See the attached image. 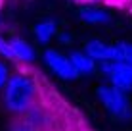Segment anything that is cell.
Returning <instances> with one entry per match:
<instances>
[{
    "label": "cell",
    "instance_id": "obj_1",
    "mask_svg": "<svg viewBox=\"0 0 132 131\" xmlns=\"http://www.w3.org/2000/svg\"><path fill=\"white\" fill-rule=\"evenodd\" d=\"M4 93V106L8 112L23 116L36 104L38 96V85L27 73H13L8 77L2 89Z\"/></svg>",
    "mask_w": 132,
    "mask_h": 131
},
{
    "label": "cell",
    "instance_id": "obj_5",
    "mask_svg": "<svg viewBox=\"0 0 132 131\" xmlns=\"http://www.w3.org/2000/svg\"><path fill=\"white\" fill-rule=\"evenodd\" d=\"M84 52L88 54L92 60L100 62H111L113 60V44H107L100 39H90L84 44Z\"/></svg>",
    "mask_w": 132,
    "mask_h": 131
},
{
    "label": "cell",
    "instance_id": "obj_9",
    "mask_svg": "<svg viewBox=\"0 0 132 131\" xmlns=\"http://www.w3.org/2000/svg\"><path fill=\"white\" fill-rule=\"evenodd\" d=\"M33 35L40 44H48L50 40L57 35V23L54 19H42V21H38V23L35 25Z\"/></svg>",
    "mask_w": 132,
    "mask_h": 131
},
{
    "label": "cell",
    "instance_id": "obj_7",
    "mask_svg": "<svg viewBox=\"0 0 132 131\" xmlns=\"http://www.w3.org/2000/svg\"><path fill=\"white\" fill-rule=\"evenodd\" d=\"M10 46H12V52H13V58L15 62H23V64H31L35 60V48L27 43L25 39H19V37H13L10 39Z\"/></svg>",
    "mask_w": 132,
    "mask_h": 131
},
{
    "label": "cell",
    "instance_id": "obj_12",
    "mask_svg": "<svg viewBox=\"0 0 132 131\" xmlns=\"http://www.w3.org/2000/svg\"><path fill=\"white\" fill-rule=\"evenodd\" d=\"M10 131H38V129L33 127L27 120H21V121H15V123L10 127Z\"/></svg>",
    "mask_w": 132,
    "mask_h": 131
},
{
    "label": "cell",
    "instance_id": "obj_11",
    "mask_svg": "<svg viewBox=\"0 0 132 131\" xmlns=\"http://www.w3.org/2000/svg\"><path fill=\"white\" fill-rule=\"evenodd\" d=\"M0 56H4V58H8V60L15 62L13 52H12V46H10V40H6V39H2V37H0Z\"/></svg>",
    "mask_w": 132,
    "mask_h": 131
},
{
    "label": "cell",
    "instance_id": "obj_4",
    "mask_svg": "<svg viewBox=\"0 0 132 131\" xmlns=\"http://www.w3.org/2000/svg\"><path fill=\"white\" fill-rule=\"evenodd\" d=\"M42 60H44V64H46L48 70L52 71L56 77H60V79H63V81H75V79L80 77V75L77 73V70L73 67L69 56H65V54L54 50V48L44 50Z\"/></svg>",
    "mask_w": 132,
    "mask_h": 131
},
{
    "label": "cell",
    "instance_id": "obj_13",
    "mask_svg": "<svg viewBox=\"0 0 132 131\" xmlns=\"http://www.w3.org/2000/svg\"><path fill=\"white\" fill-rule=\"evenodd\" d=\"M8 77H10V70H8V66L0 60V91L4 89V85H6Z\"/></svg>",
    "mask_w": 132,
    "mask_h": 131
},
{
    "label": "cell",
    "instance_id": "obj_3",
    "mask_svg": "<svg viewBox=\"0 0 132 131\" xmlns=\"http://www.w3.org/2000/svg\"><path fill=\"white\" fill-rule=\"evenodd\" d=\"M100 71L109 81V85L117 87L122 93L132 91V64L128 62H100Z\"/></svg>",
    "mask_w": 132,
    "mask_h": 131
},
{
    "label": "cell",
    "instance_id": "obj_15",
    "mask_svg": "<svg viewBox=\"0 0 132 131\" xmlns=\"http://www.w3.org/2000/svg\"><path fill=\"white\" fill-rule=\"evenodd\" d=\"M79 2H96V0H79Z\"/></svg>",
    "mask_w": 132,
    "mask_h": 131
},
{
    "label": "cell",
    "instance_id": "obj_10",
    "mask_svg": "<svg viewBox=\"0 0 132 131\" xmlns=\"http://www.w3.org/2000/svg\"><path fill=\"white\" fill-rule=\"evenodd\" d=\"M113 62H128V64H132V43L113 44Z\"/></svg>",
    "mask_w": 132,
    "mask_h": 131
},
{
    "label": "cell",
    "instance_id": "obj_2",
    "mask_svg": "<svg viewBox=\"0 0 132 131\" xmlns=\"http://www.w3.org/2000/svg\"><path fill=\"white\" fill-rule=\"evenodd\" d=\"M96 96L100 104L107 110L109 116H113L117 121H130L132 120V104L128 93H122L113 85H100L96 89Z\"/></svg>",
    "mask_w": 132,
    "mask_h": 131
},
{
    "label": "cell",
    "instance_id": "obj_6",
    "mask_svg": "<svg viewBox=\"0 0 132 131\" xmlns=\"http://www.w3.org/2000/svg\"><path fill=\"white\" fill-rule=\"evenodd\" d=\"M69 60L79 75H94L98 70V62L92 60L84 50H73L69 54Z\"/></svg>",
    "mask_w": 132,
    "mask_h": 131
},
{
    "label": "cell",
    "instance_id": "obj_8",
    "mask_svg": "<svg viewBox=\"0 0 132 131\" xmlns=\"http://www.w3.org/2000/svg\"><path fill=\"white\" fill-rule=\"evenodd\" d=\"M79 17L84 21V23H90V25H102V23H109V21H111L109 12L103 10V8H96V6L80 8L79 10Z\"/></svg>",
    "mask_w": 132,
    "mask_h": 131
},
{
    "label": "cell",
    "instance_id": "obj_14",
    "mask_svg": "<svg viewBox=\"0 0 132 131\" xmlns=\"http://www.w3.org/2000/svg\"><path fill=\"white\" fill-rule=\"evenodd\" d=\"M60 39H61V43H63V44H67V43L71 40V39H69V35H67V33H61V35H60Z\"/></svg>",
    "mask_w": 132,
    "mask_h": 131
}]
</instances>
